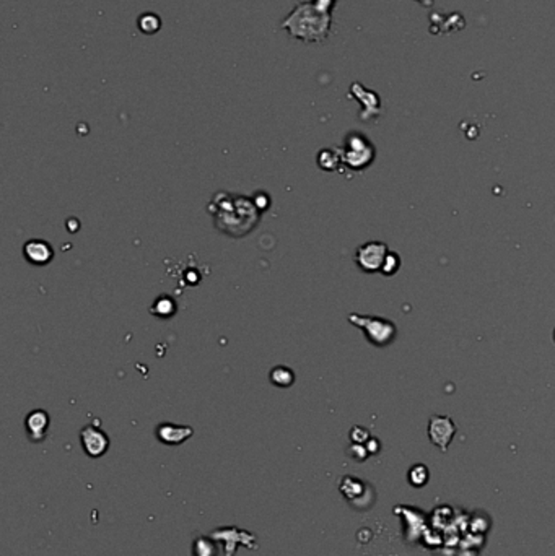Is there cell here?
Masks as SVG:
<instances>
[{
    "label": "cell",
    "mask_w": 555,
    "mask_h": 556,
    "mask_svg": "<svg viewBox=\"0 0 555 556\" xmlns=\"http://www.w3.org/2000/svg\"><path fill=\"white\" fill-rule=\"evenodd\" d=\"M209 210L214 215L215 226L228 236L241 237L246 233L254 230L261 220V212L257 210L252 198L230 196L220 192L212 198Z\"/></svg>",
    "instance_id": "1"
},
{
    "label": "cell",
    "mask_w": 555,
    "mask_h": 556,
    "mask_svg": "<svg viewBox=\"0 0 555 556\" xmlns=\"http://www.w3.org/2000/svg\"><path fill=\"white\" fill-rule=\"evenodd\" d=\"M280 28L298 41H324L331 29V12H324V10L316 7L313 0L300 2L282 20Z\"/></svg>",
    "instance_id": "2"
},
{
    "label": "cell",
    "mask_w": 555,
    "mask_h": 556,
    "mask_svg": "<svg viewBox=\"0 0 555 556\" xmlns=\"http://www.w3.org/2000/svg\"><path fill=\"white\" fill-rule=\"evenodd\" d=\"M347 319H349L350 324L361 329L366 340L375 346H388L396 339V335H398V329H396L394 322L384 319V317L363 316L352 312Z\"/></svg>",
    "instance_id": "3"
},
{
    "label": "cell",
    "mask_w": 555,
    "mask_h": 556,
    "mask_svg": "<svg viewBox=\"0 0 555 556\" xmlns=\"http://www.w3.org/2000/svg\"><path fill=\"white\" fill-rule=\"evenodd\" d=\"M342 153V163L345 166H349L350 170L360 171L365 170L366 166H370L373 163L375 158V147L363 133L360 132H350L345 137L344 147L340 148Z\"/></svg>",
    "instance_id": "4"
},
{
    "label": "cell",
    "mask_w": 555,
    "mask_h": 556,
    "mask_svg": "<svg viewBox=\"0 0 555 556\" xmlns=\"http://www.w3.org/2000/svg\"><path fill=\"white\" fill-rule=\"evenodd\" d=\"M388 246L381 241H368L365 244L356 247L355 251V264L365 274H375L381 272L383 262L388 256Z\"/></svg>",
    "instance_id": "5"
},
{
    "label": "cell",
    "mask_w": 555,
    "mask_h": 556,
    "mask_svg": "<svg viewBox=\"0 0 555 556\" xmlns=\"http://www.w3.org/2000/svg\"><path fill=\"white\" fill-rule=\"evenodd\" d=\"M210 537L215 539L217 542H222L225 556H233V555H235L240 545H241V547H246V548H251V550L257 548L256 535H252L251 532H247V530L233 527V525H231V527L215 529L214 532L210 534Z\"/></svg>",
    "instance_id": "6"
},
{
    "label": "cell",
    "mask_w": 555,
    "mask_h": 556,
    "mask_svg": "<svg viewBox=\"0 0 555 556\" xmlns=\"http://www.w3.org/2000/svg\"><path fill=\"white\" fill-rule=\"evenodd\" d=\"M80 444L88 458L98 459L103 458L110 449V438L98 426L88 425L80 431Z\"/></svg>",
    "instance_id": "7"
},
{
    "label": "cell",
    "mask_w": 555,
    "mask_h": 556,
    "mask_svg": "<svg viewBox=\"0 0 555 556\" xmlns=\"http://www.w3.org/2000/svg\"><path fill=\"white\" fill-rule=\"evenodd\" d=\"M456 434V425L449 416L435 415L428 421V438L442 451L448 449Z\"/></svg>",
    "instance_id": "8"
},
{
    "label": "cell",
    "mask_w": 555,
    "mask_h": 556,
    "mask_svg": "<svg viewBox=\"0 0 555 556\" xmlns=\"http://www.w3.org/2000/svg\"><path fill=\"white\" fill-rule=\"evenodd\" d=\"M155 436L165 446H180L194 436V430L187 425L160 423L155 428Z\"/></svg>",
    "instance_id": "9"
},
{
    "label": "cell",
    "mask_w": 555,
    "mask_h": 556,
    "mask_svg": "<svg viewBox=\"0 0 555 556\" xmlns=\"http://www.w3.org/2000/svg\"><path fill=\"white\" fill-rule=\"evenodd\" d=\"M23 257L31 265L43 267L54 259V249L48 241L33 237L23 244Z\"/></svg>",
    "instance_id": "10"
},
{
    "label": "cell",
    "mask_w": 555,
    "mask_h": 556,
    "mask_svg": "<svg viewBox=\"0 0 555 556\" xmlns=\"http://www.w3.org/2000/svg\"><path fill=\"white\" fill-rule=\"evenodd\" d=\"M49 425H51V418H49L48 411L39 409L29 411L24 418V430H27L28 439L31 443H43L48 436Z\"/></svg>",
    "instance_id": "11"
},
{
    "label": "cell",
    "mask_w": 555,
    "mask_h": 556,
    "mask_svg": "<svg viewBox=\"0 0 555 556\" xmlns=\"http://www.w3.org/2000/svg\"><path fill=\"white\" fill-rule=\"evenodd\" d=\"M316 161H318V166L323 171H337L339 166L342 165V153L340 148H323L316 156Z\"/></svg>",
    "instance_id": "12"
},
{
    "label": "cell",
    "mask_w": 555,
    "mask_h": 556,
    "mask_svg": "<svg viewBox=\"0 0 555 556\" xmlns=\"http://www.w3.org/2000/svg\"><path fill=\"white\" fill-rule=\"evenodd\" d=\"M192 556H219L217 540L206 535H199L192 542Z\"/></svg>",
    "instance_id": "13"
},
{
    "label": "cell",
    "mask_w": 555,
    "mask_h": 556,
    "mask_svg": "<svg viewBox=\"0 0 555 556\" xmlns=\"http://www.w3.org/2000/svg\"><path fill=\"white\" fill-rule=\"evenodd\" d=\"M176 309H178L176 301L173 300V298L160 296L155 302H153L150 312L157 317H160V319H170V317L176 314Z\"/></svg>",
    "instance_id": "14"
},
{
    "label": "cell",
    "mask_w": 555,
    "mask_h": 556,
    "mask_svg": "<svg viewBox=\"0 0 555 556\" xmlns=\"http://www.w3.org/2000/svg\"><path fill=\"white\" fill-rule=\"evenodd\" d=\"M137 28L138 31L147 34V36H152V34H155L160 31L161 28V18L158 17V15L152 13V12H147V13H142L140 17L137 20Z\"/></svg>",
    "instance_id": "15"
},
{
    "label": "cell",
    "mask_w": 555,
    "mask_h": 556,
    "mask_svg": "<svg viewBox=\"0 0 555 556\" xmlns=\"http://www.w3.org/2000/svg\"><path fill=\"white\" fill-rule=\"evenodd\" d=\"M269 377L272 384L277 387H290L295 382V372L289 366H274Z\"/></svg>",
    "instance_id": "16"
},
{
    "label": "cell",
    "mask_w": 555,
    "mask_h": 556,
    "mask_svg": "<svg viewBox=\"0 0 555 556\" xmlns=\"http://www.w3.org/2000/svg\"><path fill=\"white\" fill-rule=\"evenodd\" d=\"M399 267H401V257L396 254V252L389 251L383 262V267H381V274L386 277H393L396 272L399 270Z\"/></svg>",
    "instance_id": "17"
},
{
    "label": "cell",
    "mask_w": 555,
    "mask_h": 556,
    "mask_svg": "<svg viewBox=\"0 0 555 556\" xmlns=\"http://www.w3.org/2000/svg\"><path fill=\"white\" fill-rule=\"evenodd\" d=\"M252 203H254L257 210L262 213L271 207V197L267 196L266 192H256L254 197H252Z\"/></svg>",
    "instance_id": "18"
},
{
    "label": "cell",
    "mask_w": 555,
    "mask_h": 556,
    "mask_svg": "<svg viewBox=\"0 0 555 556\" xmlns=\"http://www.w3.org/2000/svg\"><path fill=\"white\" fill-rule=\"evenodd\" d=\"M409 476H410V481H412L414 485H417V478H420V485H422L427 481L428 471H427V469H425V465H415Z\"/></svg>",
    "instance_id": "19"
},
{
    "label": "cell",
    "mask_w": 555,
    "mask_h": 556,
    "mask_svg": "<svg viewBox=\"0 0 555 556\" xmlns=\"http://www.w3.org/2000/svg\"><path fill=\"white\" fill-rule=\"evenodd\" d=\"M368 438H370L368 431H366L365 428H361V426H355V428L350 431V439L354 441L355 444H361V443H365V441H370Z\"/></svg>",
    "instance_id": "20"
},
{
    "label": "cell",
    "mask_w": 555,
    "mask_h": 556,
    "mask_svg": "<svg viewBox=\"0 0 555 556\" xmlns=\"http://www.w3.org/2000/svg\"><path fill=\"white\" fill-rule=\"evenodd\" d=\"M554 342H555V330H554Z\"/></svg>",
    "instance_id": "21"
}]
</instances>
